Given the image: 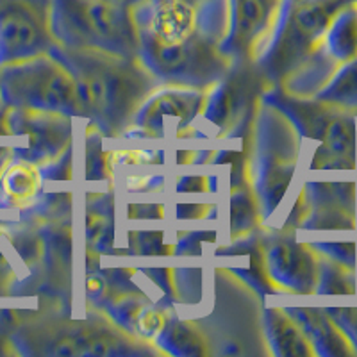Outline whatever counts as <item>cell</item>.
<instances>
[{
  "label": "cell",
  "instance_id": "obj_18",
  "mask_svg": "<svg viewBox=\"0 0 357 357\" xmlns=\"http://www.w3.org/2000/svg\"><path fill=\"white\" fill-rule=\"evenodd\" d=\"M86 232H88V243L93 250H102L107 247L109 232H113V197H104V202H97L95 207H88L86 211Z\"/></svg>",
  "mask_w": 357,
  "mask_h": 357
},
{
  "label": "cell",
  "instance_id": "obj_20",
  "mask_svg": "<svg viewBox=\"0 0 357 357\" xmlns=\"http://www.w3.org/2000/svg\"><path fill=\"white\" fill-rule=\"evenodd\" d=\"M109 2H114V4H122V6H132V4H136V2H138V0H109Z\"/></svg>",
  "mask_w": 357,
  "mask_h": 357
},
{
  "label": "cell",
  "instance_id": "obj_16",
  "mask_svg": "<svg viewBox=\"0 0 357 357\" xmlns=\"http://www.w3.org/2000/svg\"><path fill=\"white\" fill-rule=\"evenodd\" d=\"M17 261H20L27 268L29 277H31V268L25 263L13 225L0 222V296L11 295L15 293L13 289L20 284L22 275L18 272Z\"/></svg>",
  "mask_w": 357,
  "mask_h": 357
},
{
  "label": "cell",
  "instance_id": "obj_12",
  "mask_svg": "<svg viewBox=\"0 0 357 357\" xmlns=\"http://www.w3.org/2000/svg\"><path fill=\"white\" fill-rule=\"evenodd\" d=\"M43 172L29 159L15 158L0 175V211H25L40 200Z\"/></svg>",
  "mask_w": 357,
  "mask_h": 357
},
{
  "label": "cell",
  "instance_id": "obj_9",
  "mask_svg": "<svg viewBox=\"0 0 357 357\" xmlns=\"http://www.w3.org/2000/svg\"><path fill=\"white\" fill-rule=\"evenodd\" d=\"M229 33L223 52L232 66L256 65L272 41L282 0H227Z\"/></svg>",
  "mask_w": 357,
  "mask_h": 357
},
{
  "label": "cell",
  "instance_id": "obj_4",
  "mask_svg": "<svg viewBox=\"0 0 357 357\" xmlns=\"http://www.w3.org/2000/svg\"><path fill=\"white\" fill-rule=\"evenodd\" d=\"M354 0H282L272 41L256 66L272 86L289 77L318 49L334 18Z\"/></svg>",
  "mask_w": 357,
  "mask_h": 357
},
{
  "label": "cell",
  "instance_id": "obj_13",
  "mask_svg": "<svg viewBox=\"0 0 357 357\" xmlns=\"http://www.w3.org/2000/svg\"><path fill=\"white\" fill-rule=\"evenodd\" d=\"M264 334L273 356H312L311 341L288 309H264Z\"/></svg>",
  "mask_w": 357,
  "mask_h": 357
},
{
  "label": "cell",
  "instance_id": "obj_3",
  "mask_svg": "<svg viewBox=\"0 0 357 357\" xmlns=\"http://www.w3.org/2000/svg\"><path fill=\"white\" fill-rule=\"evenodd\" d=\"M250 155L247 177L259 202L261 216L268 218L284 199L298 159L295 123L279 107L261 98L250 127Z\"/></svg>",
  "mask_w": 357,
  "mask_h": 357
},
{
  "label": "cell",
  "instance_id": "obj_21",
  "mask_svg": "<svg viewBox=\"0 0 357 357\" xmlns=\"http://www.w3.org/2000/svg\"><path fill=\"white\" fill-rule=\"evenodd\" d=\"M190 2H200V0H190Z\"/></svg>",
  "mask_w": 357,
  "mask_h": 357
},
{
  "label": "cell",
  "instance_id": "obj_2",
  "mask_svg": "<svg viewBox=\"0 0 357 357\" xmlns=\"http://www.w3.org/2000/svg\"><path fill=\"white\" fill-rule=\"evenodd\" d=\"M72 70L91 129L106 138L126 136L143 102L161 88L139 57L57 43L52 49Z\"/></svg>",
  "mask_w": 357,
  "mask_h": 357
},
{
  "label": "cell",
  "instance_id": "obj_6",
  "mask_svg": "<svg viewBox=\"0 0 357 357\" xmlns=\"http://www.w3.org/2000/svg\"><path fill=\"white\" fill-rule=\"evenodd\" d=\"M0 97L8 107L86 118L77 81L52 50L0 65Z\"/></svg>",
  "mask_w": 357,
  "mask_h": 357
},
{
  "label": "cell",
  "instance_id": "obj_14",
  "mask_svg": "<svg viewBox=\"0 0 357 357\" xmlns=\"http://www.w3.org/2000/svg\"><path fill=\"white\" fill-rule=\"evenodd\" d=\"M154 345L162 354L172 356H207L211 349L207 345L206 337L193 321H183L177 318L168 320L165 329L154 340Z\"/></svg>",
  "mask_w": 357,
  "mask_h": 357
},
{
  "label": "cell",
  "instance_id": "obj_19",
  "mask_svg": "<svg viewBox=\"0 0 357 357\" xmlns=\"http://www.w3.org/2000/svg\"><path fill=\"white\" fill-rule=\"evenodd\" d=\"M15 158V149L13 146H0V175L8 167V162Z\"/></svg>",
  "mask_w": 357,
  "mask_h": 357
},
{
  "label": "cell",
  "instance_id": "obj_8",
  "mask_svg": "<svg viewBox=\"0 0 357 357\" xmlns=\"http://www.w3.org/2000/svg\"><path fill=\"white\" fill-rule=\"evenodd\" d=\"M206 102L207 89L162 84L143 102L126 136H186L204 114Z\"/></svg>",
  "mask_w": 357,
  "mask_h": 357
},
{
  "label": "cell",
  "instance_id": "obj_1",
  "mask_svg": "<svg viewBox=\"0 0 357 357\" xmlns=\"http://www.w3.org/2000/svg\"><path fill=\"white\" fill-rule=\"evenodd\" d=\"M143 65L161 84L209 89L227 75V0H138L130 6Z\"/></svg>",
  "mask_w": 357,
  "mask_h": 357
},
{
  "label": "cell",
  "instance_id": "obj_11",
  "mask_svg": "<svg viewBox=\"0 0 357 357\" xmlns=\"http://www.w3.org/2000/svg\"><path fill=\"white\" fill-rule=\"evenodd\" d=\"M259 243L270 284L293 293H312L318 288L320 263L311 248L280 232L266 236Z\"/></svg>",
  "mask_w": 357,
  "mask_h": 357
},
{
  "label": "cell",
  "instance_id": "obj_7",
  "mask_svg": "<svg viewBox=\"0 0 357 357\" xmlns=\"http://www.w3.org/2000/svg\"><path fill=\"white\" fill-rule=\"evenodd\" d=\"M56 45L52 0H0V65L41 56Z\"/></svg>",
  "mask_w": 357,
  "mask_h": 357
},
{
  "label": "cell",
  "instance_id": "obj_10",
  "mask_svg": "<svg viewBox=\"0 0 357 357\" xmlns=\"http://www.w3.org/2000/svg\"><path fill=\"white\" fill-rule=\"evenodd\" d=\"M8 136H25L27 145L13 146L18 158L36 162L41 168L72 151V116L8 107Z\"/></svg>",
  "mask_w": 357,
  "mask_h": 357
},
{
  "label": "cell",
  "instance_id": "obj_5",
  "mask_svg": "<svg viewBox=\"0 0 357 357\" xmlns=\"http://www.w3.org/2000/svg\"><path fill=\"white\" fill-rule=\"evenodd\" d=\"M56 41L72 49H91L138 57L139 40L129 6L109 0H52Z\"/></svg>",
  "mask_w": 357,
  "mask_h": 357
},
{
  "label": "cell",
  "instance_id": "obj_17",
  "mask_svg": "<svg viewBox=\"0 0 357 357\" xmlns=\"http://www.w3.org/2000/svg\"><path fill=\"white\" fill-rule=\"evenodd\" d=\"M318 100L343 107H357V61L347 63L333 82L318 93Z\"/></svg>",
  "mask_w": 357,
  "mask_h": 357
},
{
  "label": "cell",
  "instance_id": "obj_15",
  "mask_svg": "<svg viewBox=\"0 0 357 357\" xmlns=\"http://www.w3.org/2000/svg\"><path fill=\"white\" fill-rule=\"evenodd\" d=\"M289 314L298 321L305 336L311 341L312 349L321 347L320 354H352L337 331V324L334 325L324 314H317V309H288ZM317 354V352H314Z\"/></svg>",
  "mask_w": 357,
  "mask_h": 357
},
{
  "label": "cell",
  "instance_id": "obj_22",
  "mask_svg": "<svg viewBox=\"0 0 357 357\" xmlns=\"http://www.w3.org/2000/svg\"><path fill=\"white\" fill-rule=\"evenodd\" d=\"M0 311H2V309H0Z\"/></svg>",
  "mask_w": 357,
  "mask_h": 357
}]
</instances>
